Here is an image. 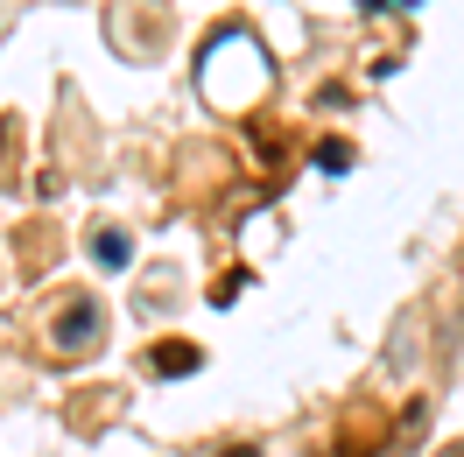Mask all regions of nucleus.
<instances>
[{"label": "nucleus", "instance_id": "nucleus-1", "mask_svg": "<svg viewBox=\"0 0 464 457\" xmlns=\"http://www.w3.org/2000/svg\"><path fill=\"white\" fill-rule=\"evenodd\" d=\"M57 345L63 352H92V345H99V303H92V296H78V303L57 316Z\"/></svg>", "mask_w": 464, "mask_h": 457}, {"label": "nucleus", "instance_id": "nucleus-2", "mask_svg": "<svg viewBox=\"0 0 464 457\" xmlns=\"http://www.w3.org/2000/svg\"><path fill=\"white\" fill-rule=\"evenodd\" d=\"M204 366V352L190 338H162L155 345V373H198Z\"/></svg>", "mask_w": 464, "mask_h": 457}, {"label": "nucleus", "instance_id": "nucleus-3", "mask_svg": "<svg viewBox=\"0 0 464 457\" xmlns=\"http://www.w3.org/2000/svg\"><path fill=\"white\" fill-rule=\"evenodd\" d=\"M92 254H99V267H127V260H134V239H127L120 226H106L99 239H92Z\"/></svg>", "mask_w": 464, "mask_h": 457}, {"label": "nucleus", "instance_id": "nucleus-4", "mask_svg": "<svg viewBox=\"0 0 464 457\" xmlns=\"http://www.w3.org/2000/svg\"><path fill=\"white\" fill-rule=\"evenodd\" d=\"M317 170H352V148L345 141H324L317 148Z\"/></svg>", "mask_w": 464, "mask_h": 457}, {"label": "nucleus", "instance_id": "nucleus-5", "mask_svg": "<svg viewBox=\"0 0 464 457\" xmlns=\"http://www.w3.org/2000/svg\"><path fill=\"white\" fill-rule=\"evenodd\" d=\"M239 288H246V275H226V282H218V288H211V303H218V310H226V303H232V296H239Z\"/></svg>", "mask_w": 464, "mask_h": 457}, {"label": "nucleus", "instance_id": "nucleus-6", "mask_svg": "<svg viewBox=\"0 0 464 457\" xmlns=\"http://www.w3.org/2000/svg\"><path fill=\"white\" fill-rule=\"evenodd\" d=\"M226 457H261V451H254V443H232V451Z\"/></svg>", "mask_w": 464, "mask_h": 457}, {"label": "nucleus", "instance_id": "nucleus-7", "mask_svg": "<svg viewBox=\"0 0 464 457\" xmlns=\"http://www.w3.org/2000/svg\"><path fill=\"white\" fill-rule=\"evenodd\" d=\"M366 7H415V0H366Z\"/></svg>", "mask_w": 464, "mask_h": 457}, {"label": "nucleus", "instance_id": "nucleus-8", "mask_svg": "<svg viewBox=\"0 0 464 457\" xmlns=\"http://www.w3.org/2000/svg\"><path fill=\"white\" fill-rule=\"evenodd\" d=\"M443 457H464V443H458V451H443Z\"/></svg>", "mask_w": 464, "mask_h": 457}, {"label": "nucleus", "instance_id": "nucleus-9", "mask_svg": "<svg viewBox=\"0 0 464 457\" xmlns=\"http://www.w3.org/2000/svg\"><path fill=\"white\" fill-rule=\"evenodd\" d=\"M458 324H464V303H458Z\"/></svg>", "mask_w": 464, "mask_h": 457}]
</instances>
